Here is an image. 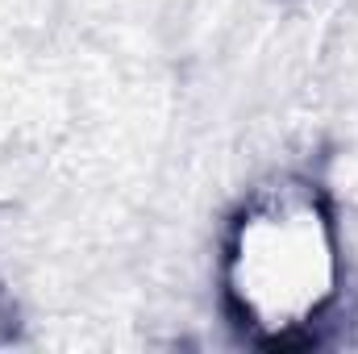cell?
Returning <instances> with one entry per match:
<instances>
[{
	"label": "cell",
	"mask_w": 358,
	"mask_h": 354,
	"mask_svg": "<svg viewBox=\"0 0 358 354\" xmlns=\"http://www.w3.org/2000/svg\"><path fill=\"white\" fill-rule=\"evenodd\" d=\"M8 330V304H4V296H0V334Z\"/></svg>",
	"instance_id": "cell-2"
},
{
	"label": "cell",
	"mask_w": 358,
	"mask_h": 354,
	"mask_svg": "<svg viewBox=\"0 0 358 354\" xmlns=\"http://www.w3.org/2000/svg\"><path fill=\"white\" fill-rule=\"evenodd\" d=\"M338 296V234L317 183L279 179L234 217L225 242V304L271 351L308 346Z\"/></svg>",
	"instance_id": "cell-1"
}]
</instances>
